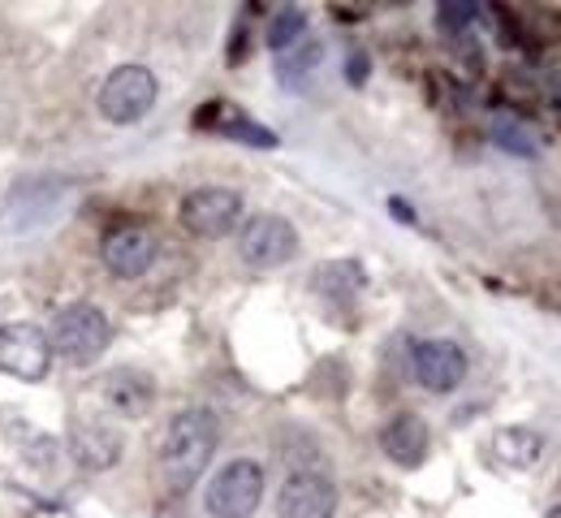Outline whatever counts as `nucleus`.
<instances>
[{
    "instance_id": "1",
    "label": "nucleus",
    "mask_w": 561,
    "mask_h": 518,
    "mask_svg": "<svg viewBox=\"0 0 561 518\" xmlns=\"http://www.w3.org/2000/svg\"><path fill=\"white\" fill-rule=\"evenodd\" d=\"M216 445H220V419L208 406H186L169 419L160 449H156V467H160V480L182 493L191 484L204 480V471L216 458Z\"/></svg>"
},
{
    "instance_id": "2",
    "label": "nucleus",
    "mask_w": 561,
    "mask_h": 518,
    "mask_svg": "<svg viewBox=\"0 0 561 518\" xmlns=\"http://www.w3.org/2000/svg\"><path fill=\"white\" fill-rule=\"evenodd\" d=\"M108 342H113V324H108V315L95 302H70V307H61L53 315L48 346H53V359H61L70 368L100 364V355L108 350Z\"/></svg>"
},
{
    "instance_id": "3",
    "label": "nucleus",
    "mask_w": 561,
    "mask_h": 518,
    "mask_svg": "<svg viewBox=\"0 0 561 518\" xmlns=\"http://www.w3.org/2000/svg\"><path fill=\"white\" fill-rule=\"evenodd\" d=\"M268 475L255 458H229L208 484H204V510L208 518H251L264 502Z\"/></svg>"
},
{
    "instance_id": "4",
    "label": "nucleus",
    "mask_w": 561,
    "mask_h": 518,
    "mask_svg": "<svg viewBox=\"0 0 561 518\" xmlns=\"http://www.w3.org/2000/svg\"><path fill=\"white\" fill-rule=\"evenodd\" d=\"M294 255H298V229L277 212H260L238 225V260L247 268L273 273V268H285Z\"/></svg>"
},
{
    "instance_id": "5",
    "label": "nucleus",
    "mask_w": 561,
    "mask_h": 518,
    "mask_svg": "<svg viewBox=\"0 0 561 518\" xmlns=\"http://www.w3.org/2000/svg\"><path fill=\"white\" fill-rule=\"evenodd\" d=\"M160 100V82L147 66H122L104 78L100 87V117L113 122V126H135L142 122Z\"/></svg>"
},
{
    "instance_id": "6",
    "label": "nucleus",
    "mask_w": 561,
    "mask_h": 518,
    "mask_svg": "<svg viewBox=\"0 0 561 518\" xmlns=\"http://www.w3.org/2000/svg\"><path fill=\"white\" fill-rule=\"evenodd\" d=\"M242 212H247V204H242L238 191H229V186H195V191L182 199L178 221H182L186 233L208 238L211 242V238H229V233H238Z\"/></svg>"
},
{
    "instance_id": "7",
    "label": "nucleus",
    "mask_w": 561,
    "mask_h": 518,
    "mask_svg": "<svg viewBox=\"0 0 561 518\" xmlns=\"http://www.w3.org/2000/svg\"><path fill=\"white\" fill-rule=\"evenodd\" d=\"M53 368V346H48V333L39 324H0V376H13V380H44Z\"/></svg>"
},
{
    "instance_id": "8",
    "label": "nucleus",
    "mask_w": 561,
    "mask_h": 518,
    "mask_svg": "<svg viewBox=\"0 0 561 518\" xmlns=\"http://www.w3.org/2000/svg\"><path fill=\"white\" fill-rule=\"evenodd\" d=\"M411 376L427 393H454L467 380V350L449 337H420L411 342Z\"/></svg>"
},
{
    "instance_id": "9",
    "label": "nucleus",
    "mask_w": 561,
    "mask_h": 518,
    "mask_svg": "<svg viewBox=\"0 0 561 518\" xmlns=\"http://www.w3.org/2000/svg\"><path fill=\"white\" fill-rule=\"evenodd\" d=\"M342 506V493L333 475L324 471H289L277 493V518H333Z\"/></svg>"
},
{
    "instance_id": "10",
    "label": "nucleus",
    "mask_w": 561,
    "mask_h": 518,
    "mask_svg": "<svg viewBox=\"0 0 561 518\" xmlns=\"http://www.w3.org/2000/svg\"><path fill=\"white\" fill-rule=\"evenodd\" d=\"M156 255H160V242H156V233L142 229V225H122V229H113V233L104 238V246H100L104 268H108L113 277H122V281L147 277L151 264H156Z\"/></svg>"
},
{
    "instance_id": "11",
    "label": "nucleus",
    "mask_w": 561,
    "mask_h": 518,
    "mask_svg": "<svg viewBox=\"0 0 561 518\" xmlns=\"http://www.w3.org/2000/svg\"><path fill=\"white\" fill-rule=\"evenodd\" d=\"M70 449H73V458H78V467H87V471H108V467L122 462L126 437H122V428H113V424L100 419V415H73Z\"/></svg>"
},
{
    "instance_id": "12",
    "label": "nucleus",
    "mask_w": 561,
    "mask_h": 518,
    "mask_svg": "<svg viewBox=\"0 0 561 518\" xmlns=\"http://www.w3.org/2000/svg\"><path fill=\"white\" fill-rule=\"evenodd\" d=\"M100 402L117 419H147L156 406V380L142 368H113L100 380Z\"/></svg>"
},
{
    "instance_id": "13",
    "label": "nucleus",
    "mask_w": 561,
    "mask_h": 518,
    "mask_svg": "<svg viewBox=\"0 0 561 518\" xmlns=\"http://www.w3.org/2000/svg\"><path fill=\"white\" fill-rule=\"evenodd\" d=\"M380 449H385V458H389L393 467H402V471L423 467V458H427V449H432V428H427V419L415 415V411H398V415L380 428Z\"/></svg>"
},
{
    "instance_id": "14",
    "label": "nucleus",
    "mask_w": 561,
    "mask_h": 518,
    "mask_svg": "<svg viewBox=\"0 0 561 518\" xmlns=\"http://www.w3.org/2000/svg\"><path fill=\"white\" fill-rule=\"evenodd\" d=\"M489 445H492V453H496V462L510 467V471H527V467H536V462L545 458V437H540L536 428H527V424L496 428Z\"/></svg>"
},
{
    "instance_id": "15",
    "label": "nucleus",
    "mask_w": 561,
    "mask_h": 518,
    "mask_svg": "<svg viewBox=\"0 0 561 518\" xmlns=\"http://www.w3.org/2000/svg\"><path fill=\"white\" fill-rule=\"evenodd\" d=\"M316 295H324V298H351L358 295L363 286H367V273H363V264H354V260H333V264H320L316 268Z\"/></svg>"
},
{
    "instance_id": "16",
    "label": "nucleus",
    "mask_w": 561,
    "mask_h": 518,
    "mask_svg": "<svg viewBox=\"0 0 561 518\" xmlns=\"http://www.w3.org/2000/svg\"><path fill=\"white\" fill-rule=\"evenodd\" d=\"M268 48L277 53V57H285L289 48H298L302 39H307V13L302 9H294V4H285V9H277L273 13V22H268Z\"/></svg>"
},
{
    "instance_id": "17",
    "label": "nucleus",
    "mask_w": 561,
    "mask_h": 518,
    "mask_svg": "<svg viewBox=\"0 0 561 518\" xmlns=\"http://www.w3.org/2000/svg\"><path fill=\"white\" fill-rule=\"evenodd\" d=\"M320 66V44L302 39L298 48H289L285 57H277V74L285 87H302V78H311V70Z\"/></svg>"
},
{
    "instance_id": "18",
    "label": "nucleus",
    "mask_w": 561,
    "mask_h": 518,
    "mask_svg": "<svg viewBox=\"0 0 561 518\" xmlns=\"http://www.w3.org/2000/svg\"><path fill=\"white\" fill-rule=\"evenodd\" d=\"M492 139H496V148L510 151V156H540V143L531 139V130L523 126V122H514V117H496L492 122Z\"/></svg>"
},
{
    "instance_id": "19",
    "label": "nucleus",
    "mask_w": 561,
    "mask_h": 518,
    "mask_svg": "<svg viewBox=\"0 0 561 518\" xmlns=\"http://www.w3.org/2000/svg\"><path fill=\"white\" fill-rule=\"evenodd\" d=\"M545 518H561V502H558V506H549V510H545Z\"/></svg>"
}]
</instances>
